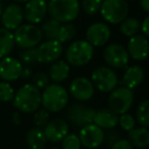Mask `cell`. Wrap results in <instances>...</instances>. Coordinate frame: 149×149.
Segmentation results:
<instances>
[{"instance_id":"obj_43","label":"cell","mask_w":149,"mask_h":149,"mask_svg":"<svg viewBox=\"0 0 149 149\" xmlns=\"http://www.w3.org/2000/svg\"><path fill=\"white\" fill-rule=\"evenodd\" d=\"M13 1L15 3H17V4H19V3H26L27 1H29V0H13Z\"/></svg>"},{"instance_id":"obj_41","label":"cell","mask_w":149,"mask_h":149,"mask_svg":"<svg viewBox=\"0 0 149 149\" xmlns=\"http://www.w3.org/2000/svg\"><path fill=\"white\" fill-rule=\"evenodd\" d=\"M11 120L15 125H19L22 123V118H21V113L19 111H15L13 113V116H11Z\"/></svg>"},{"instance_id":"obj_19","label":"cell","mask_w":149,"mask_h":149,"mask_svg":"<svg viewBox=\"0 0 149 149\" xmlns=\"http://www.w3.org/2000/svg\"><path fill=\"white\" fill-rule=\"evenodd\" d=\"M0 21L3 28L8 31H15L24 22L23 7L17 3H11L3 8Z\"/></svg>"},{"instance_id":"obj_22","label":"cell","mask_w":149,"mask_h":149,"mask_svg":"<svg viewBox=\"0 0 149 149\" xmlns=\"http://www.w3.org/2000/svg\"><path fill=\"white\" fill-rule=\"evenodd\" d=\"M70 74V65L63 59H57L50 63L48 70V77L50 81L55 84H60L68 80Z\"/></svg>"},{"instance_id":"obj_27","label":"cell","mask_w":149,"mask_h":149,"mask_svg":"<svg viewBox=\"0 0 149 149\" xmlns=\"http://www.w3.org/2000/svg\"><path fill=\"white\" fill-rule=\"evenodd\" d=\"M60 25H61V23H59L54 19H51V17L46 19L40 28L43 37H45L47 40H56Z\"/></svg>"},{"instance_id":"obj_36","label":"cell","mask_w":149,"mask_h":149,"mask_svg":"<svg viewBox=\"0 0 149 149\" xmlns=\"http://www.w3.org/2000/svg\"><path fill=\"white\" fill-rule=\"evenodd\" d=\"M32 79H33V85L41 91L45 89L51 82L48 77V74L44 72H38L36 74H33Z\"/></svg>"},{"instance_id":"obj_9","label":"cell","mask_w":149,"mask_h":149,"mask_svg":"<svg viewBox=\"0 0 149 149\" xmlns=\"http://www.w3.org/2000/svg\"><path fill=\"white\" fill-rule=\"evenodd\" d=\"M108 108L116 112L118 116L128 112L134 103V93L133 90L120 86L116 87L109 92L107 99Z\"/></svg>"},{"instance_id":"obj_12","label":"cell","mask_w":149,"mask_h":149,"mask_svg":"<svg viewBox=\"0 0 149 149\" xmlns=\"http://www.w3.org/2000/svg\"><path fill=\"white\" fill-rule=\"evenodd\" d=\"M37 62L43 64H50L59 59L63 52V46L57 40H46L41 42L36 47Z\"/></svg>"},{"instance_id":"obj_34","label":"cell","mask_w":149,"mask_h":149,"mask_svg":"<svg viewBox=\"0 0 149 149\" xmlns=\"http://www.w3.org/2000/svg\"><path fill=\"white\" fill-rule=\"evenodd\" d=\"M60 143H61V149H81L82 147L79 136L74 133H68Z\"/></svg>"},{"instance_id":"obj_23","label":"cell","mask_w":149,"mask_h":149,"mask_svg":"<svg viewBox=\"0 0 149 149\" xmlns=\"http://www.w3.org/2000/svg\"><path fill=\"white\" fill-rule=\"evenodd\" d=\"M127 140L134 148H147L149 145V131L145 127H135L128 132Z\"/></svg>"},{"instance_id":"obj_30","label":"cell","mask_w":149,"mask_h":149,"mask_svg":"<svg viewBox=\"0 0 149 149\" xmlns=\"http://www.w3.org/2000/svg\"><path fill=\"white\" fill-rule=\"evenodd\" d=\"M103 0H82L80 2V6L87 15H95L99 13Z\"/></svg>"},{"instance_id":"obj_38","label":"cell","mask_w":149,"mask_h":149,"mask_svg":"<svg viewBox=\"0 0 149 149\" xmlns=\"http://www.w3.org/2000/svg\"><path fill=\"white\" fill-rule=\"evenodd\" d=\"M109 149H135V148L131 145V143L127 139L122 138L116 143H114L111 147H109Z\"/></svg>"},{"instance_id":"obj_37","label":"cell","mask_w":149,"mask_h":149,"mask_svg":"<svg viewBox=\"0 0 149 149\" xmlns=\"http://www.w3.org/2000/svg\"><path fill=\"white\" fill-rule=\"evenodd\" d=\"M122 139V134L118 130L114 129H110V130H106V132L104 131V140L103 143L106 146L109 148L111 147L114 143H116L118 140Z\"/></svg>"},{"instance_id":"obj_47","label":"cell","mask_w":149,"mask_h":149,"mask_svg":"<svg viewBox=\"0 0 149 149\" xmlns=\"http://www.w3.org/2000/svg\"><path fill=\"white\" fill-rule=\"evenodd\" d=\"M46 1H47V0H46Z\"/></svg>"},{"instance_id":"obj_29","label":"cell","mask_w":149,"mask_h":149,"mask_svg":"<svg viewBox=\"0 0 149 149\" xmlns=\"http://www.w3.org/2000/svg\"><path fill=\"white\" fill-rule=\"evenodd\" d=\"M136 122L141 127L148 128L149 127V101L144 99L140 102L136 109Z\"/></svg>"},{"instance_id":"obj_3","label":"cell","mask_w":149,"mask_h":149,"mask_svg":"<svg viewBox=\"0 0 149 149\" xmlns=\"http://www.w3.org/2000/svg\"><path fill=\"white\" fill-rule=\"evenodd\" d=\"M81 10L79 0H49L47 13L51 19L61 24L72 23L77 19Z\"/></svg>"},{"instance_id":"obj_16","label":"cell","mask_w":149,"mask_h":149,"mask_svg":"<svg viewBox=\"0 0 149 149\" xmlns=\"http://www.w3.org/2000/svg\"><path fill=\"white\" fill-rule=\"evenodd\" d=\"M24 19L28 24L38 25L42 23L47 15V1L46 0H29L23 8Z\"/></svg>"},{"instance_id":"obj_17","label":"cell","mask_w":149,"mask_h":149,"mask_svg":"<svg viewBox=\"0 0 149 149\" xmlns=\"http://www.w3.org/2000/svg\"><path fill=\"white\" fill-rule=\"evenodd\" d=\"M43 132L47 141L51 143H59L70 133V125L61 118H52L43 128Z\"/></svg>"},{"instance_id":"obj_42","label":"cell","mask_w":149,"mask_h":149,"mask_svg":"<svg viewBox=\"0 0 149 149\" xmlns=\"http://www.w3.org/2000/svg\"><path fill=\"white\" fill-rule=\"evenodd\" d=\"M139 4L143 11H145L146 13H149V0H139Z\"/></svg>"},{"instance_id":"obj_26","label":"cell","mask_w":149,"mask_h":149,"mask_svg":"<svg viewBox=\"0 0 149 149\" xmlns=\"http://www.w3.org/2000/svg\"><path fill=\"white\" fill-rule=\"evenodd\" d=\"M120 32L125 37L131 38L140 32V21L134 17H127L120 24Z\"/></svg>"},{"instance_id":"obj_20","label":"cell","mask_w":149,"mask_h":149,"mask_svg":"<svg viewBox=\"0 0 149 149\" xmlns=\"http://www.w3.org/2000/svg\"><path fill=\"white\" fill-rule=\"evenodd\" d=\"M145 78V70L141 65L134 64V65L127 66L125 68V72L122 77L120 84L122 86L134 90L135 88L139 87L143 83Z\"/></svg>"},{"instance_id":"obj_2","label":"cell","mask_w":149,"mask_h":149,"mask_svg":"<svg viewBox=\"0 0 149 149\" xmlns=\"http://www.w3.org/2000/svg\"><path fill=\"white\" fill-rule=\"evenodd\" d=\"M13 103L17 111L33 113L41 107V90L33 84H25L15 91Z\"/></svg>"},{"instance_id":"obj_15","label":"cell","mask_w":149,"mask_h":149,"mask_svg":"<svg viewBox=\"0 0 149 149\" xmlns=\"http://www.w3.org/2000/svg\"><path fill=\"white\" fill-rule=\"evenodd\" d=\"M24 65L19 58L5 56L0 59V79L5 82H15L21 79Z\"/></svg>"},{"instance_id":"obj_8","label":"cell","mask_w":149,"mask_h":149,"mask_svg":"<svg viewBox=\"0 0 149 149\" xmlns=\"http://www.w3.org/2000/svg\"><path fill=\"white\" fill-rule=\"evenodd\" d=\"M66 122L74 128H80L93 123L95 110L84 102H74L65 107Z\"/></svg>"},{"instance_id":"obj_13","label":"cell","mask_w":149,"mask_h":149,"mask_svg":"<svg viewBox=\"0 0 149 149\" xmlns=\"http://www.w3.org/2000/svg\"><path fill=\"white\" fill-rule=\"evenodd\" d=\"M111 37V30L106 23L96 22L86 30V41H88L94 48L102 47L108 43Z\"/></svg>"},{"instance_id":"obj_46","label":"cell","mask_w":149,"mask_h":149,"mask_svg":"<svg viewBox=\"0 0 149 149\" xmlns=\"http://www.w3.org/2000/svg\"><path fill=\"white\" fill-rule=\"evenodd\" d=\"M126 1H133V0H126Z\"/></svg>"},{"instance_id":"obj_28","label":"cell","mask_w":149,"mask_h":149,"mask_svg":"<svg viewBox=\"0 0 149 149\" xmlns=\"http://www.w3.org/2000/svg\"><path fill=\"white\" fill-rule=\"evenodd\" d=\"M76 35H77V28L74 27V25H72V23L61 24L58 30L56 40L61 44H64L72 41L76 37Z\"/></svg>"},{"instance_id":"obj_24","label":"cell","mask_w":149,"mask_h":149,"mask_svg":"<svg viewBox=\"0 0 149 149\" xmlns=\"http://www.w3.org/2000/svg\"><path fill=\"white\" fill-rule=\"evenodd\" d=\"M47 142L43 129L33 127L26 134V143L30 149H45Z\"/></svg>"},{"instance_id":"obj_33","label":"cell","mask_w":149,"mask_h":149,"mask_svg":"<svg viewBox=\"0 0 149 149\" xmlns=\"http://www.w3.org/2000/svg\"><path fill=\"white\" fill-rule=\"evenodd\" d=\"M33 120L34 124H35V127L40 129H43L49 123V120H51L50 118V112H48L43 107H40L35 112H33Z\"/></svg>"},{"instance_id":"obj_25","label":"cell","mask_w":149,"mask_h":149,"mask_svg":"<svg viewBox=\"0 0 149 149\" xmlns=\"http://www.w3.org/2000/svg\"><path fill=\"white\" fill-rule=\"evenodd\" d=\"M15 46L13 34L3 27L0 28V59L8 56Z\"/></svg>"},{"instance_id":"obj_10","label":"cell","mask_w":149,"mask_h":149,"mask_svg":"<svg viewBox=\"0 0 149 149\" xmlns=\"http://www.w3.org/2000/svg\"><path fill=\"white\" fill-rule=\"evenodd\" d=\"M102 55L107 66L111 68L125 70L130 62V56L127 48L120 43L106 44Z\"/></svg>"},{"instance_id":"obj_32","label":"cell","mask_w":149,"mask_h":149,"mask_svg":"<svg viewBox=\"0 0 149 149\" xmlns=\"http://www.w3.org/2000/svg\"><path fill=\"white\" fill-rule=\"evenodd\" d=\"M15 90L10 83L0 81V102H10L15 97Z\"/></svg>"},{"instance_id":"obj_14","label":"cell","mask_w":149,"mask_h":149,"mask_svg":"<svg viewBox=\"0 0 149 149\" xmlns=\"http://www.w3.org/2000/svg\"><path fill=\"white\" fill-rule=\"evenodd\" d=\"M78 136L82 146L87 149H97L103 144L104 130L92 123L82 127Z\"/></svg>"},{"instance_id":"obj_21","label":"cell","mask_w":149,"mask_h":149,"mask_svg":"<svg viewBox=\"0 0 149 149\" xmlns=\"http://www.w3.org/2000/svg\"><path fill=\"white\" fill-rule=\"evenodd\" d=\"M118 123V116L109 108H100L95 110L93 124L102 130H110L116 128Z\"/></svg>"},{"instance_id":"obj_40","label":"cell","mask_w":149,"mask_h":149,"mask_svg":"<svg viewBox=\"0 0 149 149\" xmlns=\"http://www.w3.org/2000/svg\"><path fill=\"white\" fill-rule=\"evenodd\" d=\"M32 76H33L32 68H30V66H24L23 72H22V76H21L22 79H24V80L30 79V78H32Z\"/></svg>"},{"instance_id":"obj_11","label":"cell","mask_w":149,"mask_h":149,"mask_svg":"<svg viewBox=\"0 0 149 149\" xmlns=\"http://www.w3.org/2000/svg\"><path fill=\"white\" fill-rule=\"evenodd\" d=\"M95 90L90 79L86 77H76L70 83L68 92L78 102H86L92 99Z\"/></svg>"},{"instance_id":"obj_39","label":"cell","mask_w":149,"mask_h":149,"mask_svg":"<svg viewBox=\"0 0 149 149\" xmlns=\"http://www.w3.org/2000/svg\"><path fill=\"white\" fill-rule=\"evenodd\" d=\"M140 31L142 33V35H144L145 37L149 36V17L146 15L144 17L142 22L140 23Z\"/></svg>"},{"instance_id":"obj_7","label":"cell","mask_w":149,"mask_h":149,"mask_svg":"<svg viewBox=\"0 0 149 149\" xmlns=\"http://www.w3.org/2000/svg\"><path fill=\"white\" fill-rule=\"evenodd\" d=\"M90 80L94 88L101 93H109L120 84L118 74L113 68L106 65H100L94 68Z\"/></svg>"},{"instance_id":"obj_35","label":"cell","mask_w":149,"mask_h":149,"mask_svg":"<svg viewBox=\"0 0 149 149\" xmlns=\"http://www.w3.org/2000/svg\"><path fill=\"white\" fill-rule=\"evenodd\" d=\"M136 124H137V122H136V120H135V118L131 113H129V112H125V113L118 116V125L120 127V129H122L123 131H125V132H129V131H131L133 128H135Z\"/></svg>"},{"instance_id":"obj_6","label":"cell","mask_w":149,"mask_h":149,"mask_svg":"<svg viewBox=\"0 0 149 149\" xmlns=\"http://www.w3.org/2000/svg\"><path fill=\"white\" fill-rule=\"evenodd\" d=\"M99 13L107 25H120L129 15V3L126 0H103Z\"/></svg>"},{"instance_id":"obj_4","label":"cell","mask_w":149,"mask_h":149,"mask_svg":"<svg viewBox=\"0 0 149 149\" xmlns=\"http://www.w3.org/2000/svg\"><path fill=\"white\" fill-rule=\"evenodd\" d=\"M94 56V47L86 40H76L65 50V61L70 66L82 68L88 64Z\"/></svg>"},{"instance_id":"obj_5","label":"cell","mask_w":149,"mask_h":149,"mask_svg":"<svg viewBox=\"0 0 149 149\" xmlns=\"http://www.w3.org/2000/svg\"><path fill=\"white\" fill-rule=\"evenodd\" d=\"M15 45L21 49L36 48L43 39V35L37 25L32 24H22L13 32Z\"/></svg>"},{"instance_id":"obj_31","label":"cell","mask_w":149,"mask_h":149,"mask_svg":"<svg viewBox=\"0 0 149 149\" xmlns=\"http://www.w3.org/2000/svg\"><path fill=\"white\" fill-rule=\"evenodd\" d=\"M19 59L24 66H31L34 65L35 63H37V52H36V48L23 49V51L19 53Z\"/></svg>"},{"instance_id":"obj_18","label":"cell","mask_w":149,"mask_h":149,"mask_svg":"<svg viewBox=\"0 0 149 149\" xmlns=\"http://www.w3.org/2000/svg\"><path fill=\"white\" fill-rule=\"evenodd\" d=\"M126 48L130 58L136 60V61H143L148 56V37H145L142 34H137V35L129 38Z\"/></svg>"},{"instance_id":"obj_44","label":"cell","mask_w":149,"mask_h":149,"mask_svg":"<svg viewBox=\"0 0 149 149\" xmlns=\"http://www.w3.org/2000/svg\"><path fill=\"white\" fill-rule=\"evenodd\" d=\"M2 11H3V4H2V1L0 0V17L2 15Z\"/></svg>"},{"instance_id":"obj_1","label":"cell","mask_w":149,"mask_h":149,"mask_svg":"<svg viewBox=\"0 0 149 149\" xmlns=\"http://www.w3.org/2000/svg\"><path fill=\"white\" fill-rule=\"evenodd\" d=\"M68 101L70 94L60 84L50 83L41 91V106L48 112L56 113L65 109Z\"/></svg>"},{"instance_id":"obj_45","label":"cell","mask_w":149,"mask_h":149,"mask_svg":"<svg viewBox=\"0 0 149 149\" xmlns=\"http://www.w3.org/2000/svg\"><path fill=\"white\" fill-rule=\"evenodd\" d=\"M49 149H59V148H57V147H53V148H49Z\"/></svg>"}]
</instances>
